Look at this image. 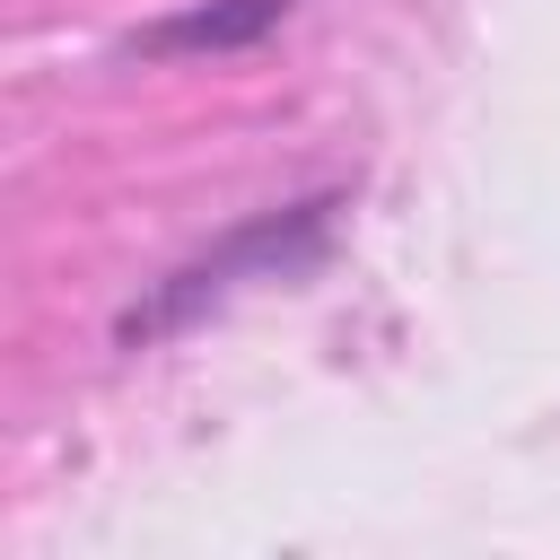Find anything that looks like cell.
<instances>
[{"label": "cell", "instance_id": "1", "mask_svg": "<svg viewBox=\"0 0 560 560\" xmlns=\"http://www.w3.org/2000/svg\"><path fill=\"white\" fill-rule=\"evenodd\" d=\"M298 0H210L192 18H166L140 35V52H228V44H254L262 26H280Z\"/></svg>", "mask_w": 560, "mask_h": 560}]
</instances>
